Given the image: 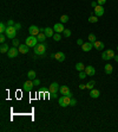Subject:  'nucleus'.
Masks as SVG:
<instances>
[{"label":"nucleus","instance_id":"1","mask_svg":"<svg viewBox=\"0 0 118 132\" xmlns=\"http://www.w3.org/2000/svg\"><path fill=\"white\" fill-rule=\"evenodd\" d=\"M34 54L37 56H44L46 54V44L39 43L34 46Z\"/></svg>","mask_w":118,"mask_h":132},{"label":"nucleus","instance_id":"2","mask_svg":"<svg viewBox=\"0 0 118 132\" xmlns=\"http://www.w3.org/2000/svg\"><path fill=\"white\" fill-rule=\"evenodd\" d=\"M5 35L7 36V38H11V39H14L17 36V29L14 26H7L5 31Z\"/></svg>","mask_w":118,"mask_h":132},{"label":"nucleus","instance_id":"3","mask_svg":"<svg viewBox=\"0 0 118 132\" xmlns=\"http://www.w3.org/2000/svg\"><path fill=\"white\" fill-rule=\"evenodd\" d=\"M70 101H71V98L67 96V95H61V96L58 99V102L61 107H67V106H70Z\"/></svg>","mask_w":118,"mask_h":132},{"label":"nucleus","instance_id":"4","mask_svg":"<svg viewBox=\"0 0 118 132\" xmlns=\"http://www.w3.org/2000/svg\"><path fill=\"white\" fill-rule=\"evenodd\" d=\"M30 48H34L36 45L38 44V38H37V36H31L30 35V37H27L26 38V43Z\"/></svg>","mask_w":118,"mask_h":132},{"label":"nucleus","instance_id":"5","mask_svg":"<svg viewBox=\"0 0 118 132\" xmlns=\"http://www.w3.org/2000/svg\"><path fill=\"white\" fill-rule=\"evenodd\" d=\"M33 86H34L33 80H27L26 82L22 85V89H24L25 92H31V90L33 89Z\"/></svg>","mask_w":118,"mask_h":132},{"label":"nucleus","instance_id":"6","mask_svg":"<svg viewBox=\"0 0 118 132\" xmlns=\"http://www.w3.org/2000/svg\"><path fill=\"white\" fill-rule=\"evenodd\" d=\"M59 92H60L61 95H67V96L72 98V93H71L70 88L67 87V86H61V87L59 88Z\"/></svg>","mask_w":118,"mask_h":132},{"label":"nucleus","instance_id":"7","mask_svg":"<svg viewBox=\"0 0 118 132\" xmlns=\"http://www.w3.org/2000/svg\"><path fill=\"white\" fill-rule=\"evenodd\" d=\"M93 12H95V16H97V17H102L103 14H104L105 10H104V7H103L102 5H97L96 7L93 8Z\"/></svg>","mask_w":118,"mask_h":132},{"label":"nucleus","instance_id":"8","mask_svg":"<svg viewBox=\"0 0 118 132\" xmlns=\"http://www.w3.org/2000/svg\"><path fill=\"white\" fill-rule=\"evenodd\" d=\"M28 32L31 36H38L39 33H40V28H38L36 25H31L30 28H28Z\"/></svg>","mask_w":118,"mask_h":132},{"label":"nucleus","instance_id":"9","mask_svg":"<svg viewBox=\"0 0 118 132\" xmlns=\"http://www.w3.org/2000/svg\"><path fill=\"white\" fill-rule=\"evenodd\" d=\"M59 85L57 82H52L50 85V87H48V90H50V93L51 94H57V92H59Z\"/></svg>","mask_w":118,"mask_h":132},{"label":"nucleus","instance_id":"10","mask_svg":"<svg viewBox=\"0 0 118 132\" xmlns=\"http://www.w3.org/2000/svg\"><path fill=\"white\" fill-rule=\"evenodd\" d=\"M18 54H19V49H17L16 46H14V48H10L8 52H7V56L10 58H14V57L18 56Z\"/></svg>","mask_w":118,"mask_h":132},{"label":"nucleus","instance_id":"11","mask_svg":"<svg viewBox=\"0 0 118 132\" xmlns=\"http://www.w3.org/2000/svg\"><path fill=\"white\" fill-rule=\"evenodd\" d=\"M85 73L87 74V76H93L96 74V69L92 66H86L85 67Z\"/></svg>","mask_w":118,"mask_h":132},{"label":"nucleus","instance_id":"12","mask_svg":"<svg viewBox=\"0 0 118 132\" xmlns=\"http://www.w3.org/2000/svg\"><path fill=\"white\" fill-rule=\"evenodd\" d=\"M54 32H58V33H61L64 32V25H63V23H58V24H54Z\"/></svg>","mask_w":118,"mask_h":132},{"label":"nucleus","instance_id":"13","mask_svg":"<svg viewBox=\"0 0 118 132\" xmlns=\"http://www.w3.org/2000/svg\"><path fill=\"white\" fill-rule=\"evenodd\" d=\"M54 60H57L58 62H64L65 54L63 52V51H58L57 54H54Z\"/></svg>","mask_w":118,"mask_h":132},{"label":"nucleus","instance_id":"14","mask_svg":"<svg viewBox=\"0 0 118 132\" xmlns=\"http://www.w3.org/2000/svg\"><path fill=\"white\" fill-rule=\"evenodd\" d=\"M18 49H19V52H20V54H27L28 50H30V46H28L27 44H20V45L18 46Z\"/></svg>","mask_w":118,"mask_h":132},{"label":"nucleus","instance_id":"15","mask_svg":"<svg viewBox=\"0 0 118 132\" xmlns=\"http://www.w3.org/2000/svg\"><path fill=\"white\" fill-rule=\"evenodd\" d=\"M92 48H93V44H92L91 42L84 43L81 45V49H83V51H85V52H89L90 50H92Z\"/></svg>","mask_w":118,"mask_h":132},{"label":"nucleus","instance_id":"16","mask_svg":"<svg viewBox=\"0 0 118 132\" xmlns=\"http://www.w3.org/2000/svg\"><path fill=\"white\" fill-rule=\"evenodd\" d=\"M93 48L98 51H100V50L104 49V43L103 42H99V41H96L95 43H93Z\"/></svg>","mask_w":118,"mask_h":132},{"label":"nucleus","instance_id":"17","mask_svg":"<svg viewBox=\"0 0 118 132\" xmlns=\"http://www.w3.org/2000/svg\"><path fill=\"white\" fill-rule=\"evenodd\" d=\"M99 95H100V92H99L98 89H95V88H93V89L90 90V96H91L92 99H97Z\"/></svg>","mask_w":118,"mask_h":132},{"label":"nucleus","instance_id":"18","mask_svg":"<svg viewBox=\"0 0 118 132\" xmlns=\"http://www.w3.org/2000/svg\"><path fill=\"white\" fill-rule=\"evenodd\" d=\"M104 72H105L106 75H111V73L113 72V67L111 66V64H109V63H107V64L104 66Z\"/></svg>","mask_w":118,"mask_h":132},{"label":"nucleus","instance_id":"19","mask_svg":"<svg viewBox=\"0 0 118 132\" xmlns=\"http://www.w3.org/2000/svg\"><path fill=\"white\" fill-rule=\"evenodd\" d=\"M45 35H46V37L47 38H51V37H53V29L52 28H45Z\"/></svg>","mask_w":118,"mask_h":132},{"label":"nucleus","instance_id":"20","mask_svg":"<svg viewBox=\"0 0 118 132\" xmlns=\"http://www.w3.org/2000/svg\"><path fill=\"white\" fill-rule=\"evenodd\" d=\"M8 50H10V48H8V45H7V44H6V43L1 44V46H0V52H1V54L8 52Z\"/></svg>","mask_w":118,"mask_h":132},{"label":"nucleus","instance_id":"21","mask_svg":"<svg viewBox=\"0 0 118 132\" xmlns=\"http://www.w3.org/2000/svg\"><path fill=\"white\" fill-rule=\"evenodd\" d=\"M37 38H38V42H40V43H44V42H45V39L47 38V37H46V35H45L44 32H40L37 36Z\"/></svg>","mask_w":118,"mask_h":132},{"label":"nucleus","instance_id":"22","mask_svg":"<svg viewBox=\"0 0 118 132\" xmlns=\"http://www.w3.org/2000/svg\"><path fill=\"white\" fill-rule=\"evenodd\" d=\"M36 76H37V74H36L34 70H30V72L27 73V77H28V80H34Z\"/></svg>","mask_w":118,"mask_h":132},{"label":"nucleus","instance_id":"23","mask_svg":"<svg viewBox=\"0 0 118 132\" xmlns=\"http://www.w3.org/2000/svg\"><path fill=\"white\" fill-rule=\"evenodd\" d=\"M76 69H77L78 72H83V70H85V66H84L81 62H78V63L76 64Z\"/></svg>","mask_w":118,"mask_h":132},{"label":"nucleus","instance_id":"24","mask_svg":"<svg viewBox=\"0 0 118 132\" xmlns=\"http://www.w3.org/2000/svg\"><path fill=\"white\" fill-rule=\"evenodd\" d=\"M95 85H96V82H95L93 80H91V81H89V82L86 83V88L91 90V89H93V87H95Z\"/></svg>","mask_w":118,"mask_h":132},{"label":"nucleus","instance_id":"25","mask_svg":"<svg viewBox=\"0 0 118 132\" xmlns=\"http://www.w3.org/2000/svg\"><path fill=\"white\" fill-rule=\"evenodd\" d=\"M87 38H89V42H91L92 44H93V43H95V42H96V41H97L96 36H95V35H93V33H90V35H89V37H87Z\"/></svg>","mask_w":118,"mask_h":132},{"label":"nucleus","instance_id":"26","mask_svg":"<svg viewBox=\"0 0 118 132\" xmlns=\"http://www.w3.org/2000/svg\"><path fill=\"white\" fill-rule=\"evenodd\" d=\"M106 54H107V56H109V58H110V60L115 57V51H113L112 49H109V50H106Z\"/></svg>","mask_w":118,"mask_h":132},{"label":"nucleus","instance_id":"27","mask_svg":"<svg viewBox=\"0 0 118 132\" xmlns=\"http://www.w3.org/2000/svg\"><path fill=\"white\" fill-rule=\"evenodd\" d=\"M67 22H69V16L67 14H64V16L60 17V23L64 24V23H67Z\"/></svg>","mask_w":118,"mask_h":132},{"label":"nucleus","instance_id":"28","mask_svg":"<svg viewBox=\"0 0 118 132\" xmlns=\"http://www.w3.org/2000/svg\"><path fill=\"white\" fill-rule=\"evenodd\" d=\"M6 29H7V26L5 25V23H0V32L1 33H5V31H6Z\"/></svg>","mask_w":118,"mask_h":132},{"label":"nucleus","instance_id":"29","mask_svg":"<svg viewBox=\"0 0 118 132\" xmlns=\"http://www.w3.org/2000/svg\"><path fill=\"white\" fill-rule=\"evenodd\" d=\"M52 38L56 41V42H59L60 39H61V36H60V33H58V32H54V35H53V37Z\"/></svg>","mask_w":118,"mask_h":132},{"label":"nucleus","instance_id":"30","mask_svg":"<svg viewBox=\"0 0 118 132\" xmlns=\"http://www.w3.org/2000/svg\"><path fill=\"white\" fill-rule=\"evenodd\" d=\"M98 18H99V17L91 16L90 18H89V22H90V23H97V22H98Z\"/></svg>","mask_w":118,"mask_h":132},{"label":"nucleus","instance_id":"31","mask_svg":"<svg viewBox=\"0 0 118 132\" xmlns=\"http://www.w3.org/2000/svg\"><path fill=\"white\" fill-rule=\"evenodd\" d=\"M12 44H13V46L18 48V46L20 45V42H19V39L18 38H14V39H12Z\"/></svg>","mask_w":118,"mask_h":132},{"label":"nucleus","instance_id":"32","mask_svg":"<svg viewBox=\"0 0 118 132\" xmlns=\"http://www.w3.org/2000/svg\"><path fill=\"white\" fill-rule=\"evenodd\" d=\"M86 77H87V74L85 73V70H83V72H79V79L84 80V79H86Z\"/></svg>","mask_w":118,"mask_h":132},{"label":"nucleus","instance_id":"33","mask_svg":"<svg viewBox=\"0 0 118 132\" xmlns=\"http://www.w3.org/2000/svg\"><path fill=\"white\" fill-rule=\"evenodd\" d=\"M6 38H7V36H6L5 33H1V35H0V42H1V44L5 43Z\"/></svg>","mask_w":118,"mask_h":132},{"label":"nucleus","instance_id":"34","mask_svg":"<svg viewBox=\"0 0 118 132\" xmlns=\"http://www.w3.org/2000/svg\"><path fill=\"white\" fill-rule=\"evenodd\" d=\"M63 33H64L65 37H70V36H71V30H69V29H65Z\"/></svg>","mask_w":118,"mask_h":132},{"label":"nucleus","instance_id":"35","mask_svg":"<svg viewBox=\"0 0 118 132\" xmlns=\"http://www.w3.org/2000/svg\"><path fill=\"white\" fill-rule=\"evenodd\" d=\"M102 58L103 60H105V61H109L110 58H109V56H107V54H106V51H104L102 54Z\"/></svg>","mask_w":118,"mask_h":132},{"label":"nucleus","instance_id":"36","mask_svg":"<svg viewBox=\"0 0 118 132\" xmlns=\"http://www.w3.org/2000/svg\"><path fill=\"white\" fill-rule=\"evenodd\" d=\"M14 25H16V23H14V20H12V19H10L7 22V26H14Z\"/></svg>","mask_w":118,"mask_h":132},{"label":"nucleus","instance_id":"37","mask_svg":"<svg viewBox=\"0 0 118 132\" xmlns=\"http://www.w3.org/2000/svg\"><path fill=\"white\" fill-rule=\"evenodd\" d=\"M76 104H77V100H76L75 98H71V101H70V106H76Z\"/></svg>","mask_w":118,"mask_h":132},{"label":"nucleus","instance_id":"38","mask_svg":"<svg viewBox=\"0 0 118 132\" xmlns=\"http://www.w3.org/2000/svg\"><path fill=\"white\" fill-rule=\"evenodd\" d=\"M33 83H34V86H39V85H40V80L34 79V80H33Z\"/></svg>","mask_w":118,"mask_h":132},{"label":"nucleus","instance_id":"39","mask_svg":"<svg viewBox=\"0 0 118 132\" xmlns=\"http://www.w3.org/2000/svg\"><path fill=\"white\" fill-rule=\"evenodd\" d=\"M14 28H16L17 30H20V29H21V24H20V23H16Z\"/></svg>","mask_w":118,"mask_h":132},{"label":"nucleus","instance_id":"40","mask_svg":"<svg viewBox=\"0 0 118 132\" xmlns=\"http://www.w3.org/2000/svg\"><path fill=\"white\" fill-rule=\"evenodd\" d=\"M97 2H98V5H104V4H105V2H106V0H98V1H97Z\"/></svg>","mask_w":118,"mask_h":132},{"label":"nucleus","instance_id":"41","mask_svg":"<svg viewBox=\"0 0 118 132\" xmlns=\"http://www.w3.org/2000/svg\"><path fill=\"white\" fill-rule=\"evenodd\" d=\"M77 44H78V45H83V44H84V42H83V39H77Z\"/></svg>","mask_w":118,"mask_h":132},{"label":"nucleus","instance_id":"42","mask_svg":"<svg viewBox=\"0 0 118 132\" xmlns=\"http://www.w3.org/2000/svg\"><path fill=\"white\" fill-rule=\"evenodd\" d=\"M97 5H98V2H97V1H92V2H91V6L93 7V8H95Z\"/></svg>","mask_w":118,"mask_h":132},{"label":"nucleus","instance_id":"43","mask_svg":"<svg viewBox=\"0 0 118 132\" xmlns=\"http://www.w3.org/2000/svg\"><path fill=\"white\" fill-rule=\"evenodd\" d=\"M85 88H86V85H83V83L79 85V89H85Z\"/></svg>","mask_w":118,"mask_h":132},{"label":"nucleus","instance_id":"44","mask_svg":"<svg viewBox=\"0 0 118 132\" xmlns=\"http://www.w3.org/2000/svg\"><path fill=\"white\" fill-rule=\"evenodd\" d=\"M113 60L116 61V62H118V55H115V57H113Z\"/></svg>","mask_w":118,"mask_h":132},{"label":"nucleus","instance_id":"45","mask_svg":"<svg viewBox=\"0 0 118 132\" xmlns=\"http://www.w3.org/2000/svg\"><path fill=\"white\" fill-rule=\"evenodd\" d=\"M117 50H118V46H117Z\"/></svg>","mask_w":118,"mask_h":132}]
</instances>
